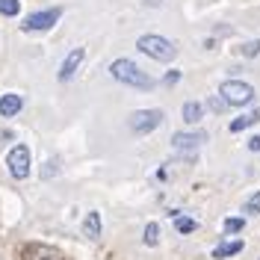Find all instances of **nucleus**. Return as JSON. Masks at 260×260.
Returning <instances> with one entry per match:
<instances>
[{"label": "nucleus", "mask_w": 260, "mask_h": 260, "mask_svg": "<svg viewBox=\"0 0 260 260\" xmlns=\"http://www.w3.org/2000/svg\"><path fill=\"white\" fill-rule=\"evenodd\" d=\"M110 74H113L118 83L133 86V89H142V92H148V89H154V86H157L154 77H148L145 71H142L136 62H130V59H115V62L110 65Z\"/></svg>", "instance_id": "obj_1"}, {"label": "nucleus", "mask_w": 260, "mask_h": 260, "mask_svg": "<svg viewBox=\"0 0 260 260\" xmlns=\"http://www.w3.org/2000/svg\"><path fill=\"white\" fill-rule=\"evenodd\" d=\"M136 48L142 50L145 56L157 59V62H172V59L178 56V48H175L169 39H162V36H139Z\"/></svg>", "instance_id": "obj_2"}, {"label": "nucleus", "mask_w": 260, "mask_h": 260, "mask_svg": "<svg viewBox=\"0 0 260 260\" xmlns=\"http://www.w3.org/2000/svg\"><path fill=\"white\" fill-rule=\"evenodd\" d=\"M219 95L225 98L231 107H245V104L254 101V89L243 80H225L219 86Z\"/></svg>", "instance_id": "obj_3"}, {"label": "nucleus", "mask_w": 260, "mask_h": 260, "mask_svg": "<svg viewBox=\"0 0 260 260\" xmlns=\"http://www.w3.org/2000/svg\"><path fill=\"white\" fill-rule=\"evenodd\" d=\"M62 18V6H53V9H42V12H32V15L24 18L21 30L24 32H42V30H50L56 21Z\"/></svg>", "instance_id": "obj_4"}, {"label": "nucleus", "mask_w": 260, "mask_h": 260, "mask_svg": "<svg viewBox=\"0 0 260 260\" xmlns=\"http://www.w3.org/2000/svg\"><path fill=\"white\" fill-rule=\"evenodd\" d=\"M162 110H136V113L130 115V130L133 133H139V136H145V133H151V130H157L162 124Z\"/></svg>", "instance_id": "obj_5"}, {"label": "nucleus", "mask_w": 260, "mask_h": 260, "mask_svg": "<svg viewBox=\"0 0 260 260\" xmlns=\"http://www.w3.org/2000/svg\"><path fill=\"white\" fill-rule=\"evenodd\" d=\"M6 166H9V175L15 180L30 178V148L27 145H15L6 154Z\"/></svg>", "instance_id": "obj_6"}, {"label": "nucleus", "mask_w": 260, "mask_h": 260, "mask_svg": "<svg viewBox=\"0 0 260 260\" xmlns=\"http://www.w3.org/2000/svg\"><path fill=\"white\" fill-rule=\"evenodd\" d=\"M207 142V133L204 130H195V133H175L172 136V145H175V151H180V154H189V151H195L198 145H204Z\"/></svg>", "instance_id": "obj_7"}, {"label": "nucleus", "mask_w": 260, "mask_h": 260, "mask_svg": "<svg viewBox=\"0 0 260 260\" xmlns=\"http://www.w3.org/2000/svg\"><path fill=\"white\" fill-rule=\"evenodd\" d=\"M18 260H65L56 248H50V245H42V243H30L21 248V257Z\"/></svg>", "instance_id": "obj_8"}, {"label": "nucleus", "mask_w": 260, "mask_h": 260, "mask_svg": "<svg viewBox=\"0 0 260 260\" xmlns=\"http://www.w3.org/2000/svg\"><path fill=\"white\" fill-rule=\"evenodd\" d=\"M83 56H86V50H83V48H74L71 53H68V56H65L62 65H59V80L65 83V80H71V77H74V71L80 68Z\"/></svg>", "instance_id": "obj_9"}, {"label": "nucleus", "mask_w": 260, "mask_h": 260, "mask_svg": "<svg viewBox=\"0 0 260 260\" xmlns=\"http://www.w3.org/2000/svg\"><path fill=\"white\" fill-rule=\"evenodd\" d=\"M21 107H24V98L15 95V92H9V95L0 98V115L3 118H12V115L21 113Z\"/></svg>", "instance_id": "obj_10"}, {"label": "nucleus", "mask_w": 260, "mask_h": 260, "mask_svg": "<svg viewBox=\"0 0 260 260\" xmlns=\"http://www.w3.org/2000/svg\"><path fill=\"white\" fill-rule=\"evenodd\" d=\"M257 121H260V110H251V113H243L240 118H234V121H231V133H243V130L254 127Z\"/></svg>", "instance_id": "obj_11"}, {"label": "nucleus", "mask_w": 260, "mask_h": 260, "mask_svg": "<svg viewBox=\"0 0 260 260\" xmlns=\"http://www.w3.org/2000/svg\"><path fill=\"white\" fill-rule=\"evenodd\" d=\"M240 251H243V240H228V243H222V245H216V248H213V257L225 260V257L240 254Z\"/></svg>", "instance_id": "obj_12"}, {"label": "nucleus", "mask_w": 260, "mask_h": 260, "mask_svg": "<svg viewBox=\"0 0 260 260\" xmlns=\"http://www.w3.org/2000/svg\"><path fill=\"white\" fill-rule=\"evenodd\" d=\"M83 234H86L89 240H98V237H101V213L92 210L83 219Z\"/></svg>", "instance_id": "obj_13"}, {"label": "nucleus", "mask_w": 260, "mask_h": 260, "mask_svg": "<svg viewBox=\"0 0 260 260\" xmlns=\"http://www.w3.org/2000/svg\"><path fill=\"white\" fill-rule=\"evenodd\" d=\"M183 121H189V124H195V121H201L204 118V107L201 104H195V101H189V104H183Z\"/></svg>", "instance_id": "obj_14"}, {"label": "nucleus", "mask_w": 260, "mask_h": 260, "mask_svg": "<svg viewBox=\"0 0 260 260\" xmlns=\"http://www.w3.org/2000/svg\"><path fill=\"white\" fill-rule=\"evenodd\" d=\"M21 12V0H0V15L15 18Z\"/></svg>", "instance_id": "obj_15"}, {"label": "nucleus", "mask_w": 260, "mask_h": 260, "mask_svg": "<svg viewBox=\"0 0 260 260\" xmlns=\"http://www.w3.org/2000/svg\"><path fill=\"white\" fill-rule=\"evenodd\" d=\"M160 243V225L157 222H148L145 225V245H157Z\"/></svg>", "instance_id": "obj_16"}, {"label": "nucleus", "mask_w": 260, "mask_h": 260, "mask_svg": "<svg viewBox=\"0 0 260 260\" xmlns=\"http://www.w3.org/2000/svg\"><path fill=\"white\" fill-rule=\"evenodd\" d=\"M175 228H178L180 234H192L195 228V219H186V216H175Z\"/></svg>", "instance_id": "obj_17"}, {"label": "nucleus", "mask_w": 260, "mask_h": 260, "mask_svg": "<svg viewBox=\"0 0 260 260\" xmlns=\"http://www.w3.org/2000/svg\"><path fill=\"white\" fill-rule=\"evenodd\" d=\"M222 228H225V234H240V231L245 228V222L234 216V219H225V222H222Z\"/></svg>", "instance_id": "obj_18"}, {"label": "nucleus", "mask_w": 260, "mask_h": 260, "mask_svg": "<svg viewBox=\"0 0 260 260\" xmlns=\"http://www.w3.org/2000/svg\"><path fill=\"white\" fill-rule=\"evenodd\" d=\"M243 213H254V216H257V213H260V189H257V192H254V195H251L248 201H245Z\"/></svg>", "instance_id": "obj_19"}, {"label": "nucleus", "mask_w": 260, "mask_h": 260, "mask_svg": "<svg viewBox=\"0 0 260 260\" xmlns=\"http://www.w3.org/2000/svg\"><path fill=\"white\" fill-rule=\"evenodd\" d=\"M240 53H243V56H257L260 53V42H245L243 48H240Z\"/></svg>", "instance_id": "obj_20"}, {"label": "nucleus", "mask_w": 260, "mask_h": 260, "mask_svg": "<svg viewBox=\"0 0 260 260\" xmlns=\"http://www.w3.org/2000/svg\"><path fill=\"white\" fill-rule=\"evenodd\" d=\"M210 107L216 110V113H222V110H225V107H231V104H228L225 98H210Z\"/></svg>", "instance_id": "obj_21"}, {"label": "nucleus", "mask_w": 260, "mask_h": 260, "mask_svg": "<svg viewBox=\"0 0 260 260\" xmlns=\"http://www.w3.org/2000/svg\"><path fill=\"white\" fill-rule=\"evenodd\" d=\"M178 80H180V71H169V74L162 77V83H166V86H175Z\"/></svg>", "instance_id": "obj_22"}, {"label": "nucleus", "mask_w": 260, "mask_h": 260, "mask_svg": "<svg viewBox=\"0 0 260 260\" xmlns=\"http://www.w3.org/2000/svg\"><path fill=\"white\" fill-rule=\"evenodd\" d=\"M248 151H260V136H251L248 139Z\"/></svg>", "instance_id": "obj_23"}, {"label": "nucleus", "mask_w": 260, "mask_h": 260, "mask_svg": "<svg viewBox=\"0 0 260 260\" xmlns=\"http://www.w3.org/2000/svg\"><path fill=\"white\" fill-rule=\"evenodd\" d=\"M148 6H157V3H160V0H145Z\"/></svg>", "instance_id": "obj_24"}]
</instances>
